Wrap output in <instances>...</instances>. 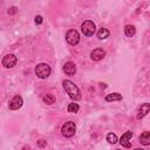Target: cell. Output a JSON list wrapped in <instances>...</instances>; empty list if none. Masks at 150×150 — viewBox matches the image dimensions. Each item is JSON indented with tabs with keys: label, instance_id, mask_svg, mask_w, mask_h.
<instances>
[{
	"label": "cell",
	"instance_id": "1",
	"mask_svg": "<svg viewBox=\"0 0 150 150\" xmlns=\"http://www.w3.org/2000/svg\"><path fill=\"white\" fill-rule=\"evenodd\" d=\"M62 84H63V88H64L66 93L69 95V97L73 101H80L81 100V91H80V89H79L77 86H75L69 80H64Z\"/></svg>",
	"mask_w": 150,
	"mask_h": 150
},
{
	"label": "cell",
	"instance_id": "2",
	"mask_svg": "<svg viewBox=\"0 0 150 150\" xmlns=\"http://www.w3.org/2000/svg\"><path fill=\"white\" fill-rule=\"evenodd\" d=\"M50 73H52V68L47 63H39L35 67V74L40 79H47L50 75Z\"/></svg>",
	"mask_w": 150,
	"mask_h": 150
},
{
	"label": "cell",
	"instance_id": "3",
	"mask_svg": "<svg viewBox=\"0 0 150 150\" xmlns=\"http://www.w3.org/2000/svg\"><path fill=\"white\" fill-rule=\"evenodd\" d=\"M81 30H82L83 35L91 36V35H94V33L96 30V26H95V23L91 20H86L81 25Z\"/></svg>",
	"mask_w": 150,
	"mask_h": 150
},
{
	"label": "cell",
	"instance_id": "4",
	"mask_svg": "<svg viewBox=\"0 0 150 150\" xmlns=\"http://www.w3.org/2000/svg\"><path fill=\"white\" fill-rule=\"evenodd\" d=\"M75 131H76V125L71 121L66 122L61 128V132L64 137H73L75 135Z\"/></svg>",
	"mask_w": 150,
	"mask_h": 150
},
{
	"label": "cell",
	"instance_id": "5",
	"mask_svg": "<svg viewBox=\"0 0 150 150\" xmlns=\"http://www.w3.org/2000/svg\"><path fill=\"white\" fill-rule=\"evenodd\" d=\"M66 41L71 45V46H75L79 43L80 41V34L76 29H69L67 33H66Z\"/></svg>",
	"mask_w": 150,
	"mask_h": 150
},
{
	"label": "cell",
	"instance_id": "6",
	"mask_svg": "<svg viewBox=\"0 0 150 150\" xmlns=\"http://www.w3.org/2000/svg\"><path fill=\"white\" fill-rule=\"evenodd\" d=\"M16 64V56L14 54H7L2 59V66L5 68H13Z\"/></svg>",
	"mask_w": 150,
	"mask_h": 150
},
{
	"label": "cell",
	"instance_id": "7",
	"mask_svg": "<svg viewBox=\"0 0 150 150\" xmlns=\"http://www.w3.org/2000/svg\"><path fill=\"white\" fill-rule=\"evenodd\" d=\"M22 104H23L22 97H21L20 95H15V96L9 101L8 107H9L11 110H18V109H20V108L22 107Z\"/></svg>",
	"mask_w": 150,
	"mask_h": 150
},
{
	"label": "cell",
	"instance_id": "8",
	"mask_svg": "<svg viewBox=\"0 0 150 150\" xmlns=\"http://www.w3.org/2000/svg\"><path fill=\"white\" fill-rule=\"evenodd\" d=\"M131 137H132V131H127V132H124L123 135H122V137H121V139H120V143H121V145L122 146H124V148H130L131 146Z\"/></svg>",
	"mask_w": 150,
	"mask_h": 150
},
{
	"label": "cell",
	"instance_id": "9",
	"mask_svg": "<svg viewBox=\"0 0 150 150\" xmlns=\"http://www.w3.org/2000/svg\"><path fill=\"white\" fill-rule=\"evenodd\" d=\"M104 56H105V52L102 48H96L90 53V59L93 61H101Z\"/></svg>",
	"mask_w": 150,
	"mask_h": 150
},
{
	"label": "cell",
	"instance_id": "10",
	"mask_svg": "<svg viewBox=\"0 0 150 150\" xmlns=\"http://www.w3.org/2000/svg\"><path fill=\"white\" fill-rule=\"evenodd\" d=\"M63 71H64L67 75L71 76V75H74V74L76 73V66H75L71 61H68V62H66V63L63 64Z\"/></svg>",
	"mask_w": 150,
	"mask_h": 150
},
{
	"label": "cell",
	"instance_id": "11",
	"mask_svg": "<svg viewBox=\"0 0 150 150\" xmlns=\"http://www.w3.org/2000/svg\"><path fill=\"white\" fill-rule=\"evenodd\" d=\"M148 112H150V103H143V104L139 107L136 117H137L138 120H141V118H143L145 115H148Z\"/></svg>",
	"mask_w": 150,
	"mask_h": 150
},
{
	"label": "cell",
	"instance_id": "12",
	"mask_svg": "<svg viewBox=\"0 0 150 150\" xmlns=\"http://www.w3.org/2000/svg\"><path fill=\"white\" fill-rule=\"evenodd\" d=\"M139 143L143 145H149L150 144V132L149 131H144L139 135Z\"/></svg>",
	"mask_w": 150,
	"mask_h": 150
},
{
	"label": "cell",
	"instance_id": "13",
	"mask_svg": "<svg viewBox=\"0 0 150 150\" xmlns=\"http://www.w3.org/2000/svg\"><path fill=\"white\" fill-rule=\"evenodd\" d=\"M122 95L121 94H118V93H111V94H108L105 97H104V100L107 101V102H112V101H122Z\"/></svg>",
	"mask_w": 150,
	"mask_h": 150
},
{
	"label": "cell",
	"instance_id": "14",
	"mask_svg": "<svg viewBox=\"0 0 150 150\" xmlns=\"http://www.w3.org/2000/svg\"><path fill=\"white\" fill-rule=\"evenodd\" d=\"M109 35H110V32L107 28H104V27H102V28H100L97 30V38L100 40H104V39L109 38Z\"/></svg>",
	"mask_w": 150,
	"mask_h": 150
},
{
	"label": "cell",
	"instance_id": "15",
	"mask_svg": "<svg viewBox=\"0 0 150 150\" xmlns=\"http://www.w3.org/2000/svg\"><path fill=\"white\" fill-rule=\"evenodd\" d=\"M124 34H125L127 36H129V38L134 36V35L136 34V28H135V26H132V25H127V26L124 27Z\"/></svg>",
	"mask_w": 150,
	"mask_h": 150
},
{
	"label": "cell",
	"instance_id": "16",
	"mask_svg": "<svg viewBox=\"0 0 150 150\" xmlns=\"http://www.w3.org/2000/svg\"><path fill=\"white\" fill-rule=\"evenodd\" d=\"M79 109H80V105H79L77 103H75V102L69 103V104H68V107H67L68 112H71V114H76V112L79 111Z\"/></svg>",
	"mask_w": 150,
	"mask_h": 150
},
{
	"label": "cell",
	"instance_id": "17",
	"mask_svg": "<svg viewBox=\"0 0 150 150\" xmlns=\"http://www.w3.org/2000/svg\"><path fill=\"white\" fill-rule=\"evenodd\" d=\"M42 100H43V102H45L46 104H53V103L55 102V97H54L53 95H50V94L45 95V96L42 97Z\"/></svg>",
	"mask_w": 150,
	"mask_h": 150
},
{
	"label": "cell",
	"instance_id": "18",
	"mask_svg": "<svg viewBox=\"0 0 150 150\" xmlns=\"http://www.w3.org/2000/svg\"><path fill=\"white\" fill-rule=\"evenodd\" d=\"M107 141L110 143V144H115L118 139H117V136L115 135V134H112V132H109V134H107Z\"/></svg>",
	"mask_w": 150,
	"mask_h": 150
},
{
	"label": "cell",
	"instance_id": "19",
	"mask_svg": "<svg viewBox=\"0 0 150 150\" xmlns=\"http://www.w3.org/2000/svg\"><path fill=\"white\" fill-rule=\"evenodd\" d=\"M34 21H35V23H36V25H41V23H42V21H43V19H42V16H41V15H36Z\"/></svg>",
	"mask_w": 150,
	"mask_h": 150
},
{
	"label": "cell",
	"instance_id": "20",
	"mask_svg": "<svg viewBox=\"0 0 150 150\" xmlns=\"http://www.w3.org/2000/svg\"><path fill=\"white\" fill-rule=\"evenodd\" d=\"M38 146L39 148H45V146H47V143L43 139H40V141H38Z\"/></svg>",
	"mask_w": 150,
	"mask_h": 150
},
{
	"label": "cell",
	"instance_id": "21",
	"mask_svg": "<svg viewBox=\"0 0 150 150\" xmlns=\"http://www.w3.org/2000/svg\"><path fill=\"white\" fill-rule=\"evenodd\" d=\"M8 13H9V14H15V13H16V8H15V7L9 8V9H8Z\"/></svg>",
	"mask_w": 150,
	"mask_h": 150
}]
</instances>
